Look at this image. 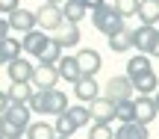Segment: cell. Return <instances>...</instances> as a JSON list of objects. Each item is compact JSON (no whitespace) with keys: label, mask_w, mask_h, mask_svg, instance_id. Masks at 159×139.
Returning a JSON list of instances; mask_svg holds the SVG:
<instances>
[{"label":"cell","mask_w":159,"mask_h":139,"mask_svg":"<svg viewBox=\"0 0 159 139\" xmlns=\"http://www.w3.org/2000/svg\"><path fill=\"white\" fill-rule=\"evenodd\" d=\"M30 110L39 116H62V113H68V95L62 89H35Z\"/></svg>","instance_id":"1"},{"label":"cell","mask_w":159,"mask_h":139,"mask_svg":"<svg viewBox=\"0 0 159 139\" xmlns=\"http://www.w3.org/2000/svg\"><path fill=\"white\" fill-rule=\"evenodd\" d=\"M91 24H94V30H97V33H103V36L109 39L112 33L124 30V15L115 9V3H103L100 9H94V12H91Z\"/></svg>","instance_id":"2"},{"label":"cell","mask_w":159,"mask_h":139,"mask_svg":"<svg viewBox=\"0 0 159 139\" xmlns=\"http://www.w3.org/2000/svg\"><path fill=\"white\" fill-rule=\"evenodd\" d=\"M133 92H136L133 80L127 74H118V77H112V80L106 83V95H103V98H109L112 104H121V101H133Z\"/></svg>","instance_id":"3"},{"label":"cell","mask_w":159,"mask_h":139,"mask_svg":"<svg viewBox=\"0 0 159 139\" xmlns=\"http://www.w3.org/2000/svg\"><path fill=\"white\" fill-rule=\"evenodd\" d=\"M35 18H39V30H59L65 24V15H62V6H53V3H41L35 9Z\"/></svg>","instance_id":"4"},{"label":"cell","mask_w":159,"mask_h":139,"mask_svg":"<svg viewBox=\"0 0 159 139\" xmlns=\"http://www.w3.org/2000/svg\"><path fill=\"white\" fill-rule=\"evenodd\" d=\"M156 41H159V30L156 27H144V24H139V27L133 30V47H136L139 53H144V56L153 53Z\"/></svg>","instance_id":"5"},{"label":"cell","mask_w":159,"mask_h":139,"mask_svg":"<svg viewBox=\"0 0 159 139\" xmlns=\"http://www.w3.org/2000/svg\"><path fill=\"white\" fill-rule=\"evenodd\" d=\"M3 118H9L21 133H27L30 124H33V110H30V104H9V110L3 113Z\"/></svg>","instance_id":"6"},{"label":"cell","mask_w":159,"mask_h":139,"mask_svg":"<svg viewBox=\"0 0 159 139\" xmlns=\"http://www.w3.org/2000/svg\"><path fill=\"white\" fill-rule=\"evenodd\" d=\"M9 27L18 30L21 36H27V33H33V30H39V18H35V12H30V9H15L9 15Z\"/></svg>","instance_id":"7"},{"label":"cell","mask_w":159,"mask_h":139,"mask_svg":"<svg viewBox=\"0 0 159 139\" xmlns=\"http://www.w3.org/2000/svg\"><path fill=\"white\" fill-rule=\"evenodd\" d=\"M77 62H80L83 77H94L97 71L103 68V59H100V53H97L94 47H83V50L77 53Z\"/></svg>","instance_id":"8"},{"label":"cell","mask_w":159,"mask_h":139,"mask_svg":"<svg viewBox=\"0 0 159 139\" xmlns=\"http://www.w3.org/2000/svg\"><path fill=\"white\" fill-rule=\"evenodd\" d=\"M89 113H91V124H109L115 118V104L109 98H97L89 104Z\"/></svg>","instance_id":"9"},{"label":"cell","mask_w":159,"mask_h":139,"mask_svg":"<svg viewBox=\"0 0 159 139\" xmlns=\"http://www.w3.org/2000/svg\"><path fill=\"white\" fill-rule=\"evenodd\" d=\"M6 71H9V80L12 83H33V74H35V65L30 62V59H15V62L6 65Z\"/></svg>","instance_id":"10"},{"label":"cell","mask_w":159,"mask_h":139,"mask_svg":"<svg viewBox=\"0 0 159 139\" xmlns=\"http://www.w3.org/2000/svg\"><path fill=\"white\" fill-rule=\"evenodd\" d=\"M56 83H59L56 65H35V74H33L35 89H56Z\"/></svg>","instance_id":"11"},{"label":"cell","mask_w":159,"mask_h":139,"mask_svg":"<svg viewBox=\"0 0 159 139\" xmlns=\"http://www.w3.org/2000/svg\"><path fill=\"white\" fill-rule=\"evenodd\" d=\"M136 101V122L139 124H150L156 118V101L150 98V95H139V98H133Z\"/></svg>","instance_id":"12"},{"label":"cell","mask_w":159,"mask_h":139,"mask_svg":"<svg viewBox=\"0 0 159 139\" xmlns=\"http://www.w3.org/2000/svg\"><path fill=\"white\" fill-rule=\"evenodd\" d=\"M97 92H100V86H97L94 77H80V80L74 83V95L83 101V104H91V101H97V98H100Z\"/></svg>","instance_id":"13"},{"label":"cell","mask_w":159,"mask_h":139,"mask_svg":"<svg viewBox=\"0 0 159 139\" xmlns=\"http://www.w3.org/2000/svg\"><path fill=\"white\" fill-rule=\"evenodd\" d=\"M150 71H153V65H150V56H144V53H136V56L127 59V77H130L133 83H136L139 77L150 74Z\"/></svg>","instance_id":"14"},{"label":"cell","mask_w":159,"mask_h":139,"mask_svg":"<svg viewBox=\"0 0 159 139\" xmlns=\"http://www.w3.org/2000/svg\"><path fill=\"white\" fill-rule=\"evenodd\" d=\"M47 39H50V36H44V30H33V33L21 36V45H24V50H27V53H33V56L39 59V53L44 50Z\"/></svg>","instance_id":"15"},{"label":"cell","mask_w":159,"mask_h":139,"mask_svg":"<svg viewBox=\"0 0 159 139\" xmlns=\"http://www.w3.org/2000/svg\"><path fill=\"white\" fill-rule=\"evenodd\" d=\"M56 71H59V80H68V83H77L80 77H83L77 56H62V59H59V65H56Z\"/></svg>","instance_id":"16"},{"label":"cell","mask_w":159,"mask_h":139,"mask_svg":"<svg viewBox=\"0 0 159 139\" xmlns=\"http://www.w3.org/2000/svg\"><path fill=\"white\" fill-rule=\"evenodd\" d=\"M65 47L59 45L56 39H47V45H44V50L39 53V65H59V59L65 56Z\"/></svg>","instance_id":"17"},{"label":"cell","mask_w":159,"mask_h":139,"mask_svg":"<svg viewBox=\"0 0 159 139\" xmlns=\"http://www.w3.org/2000/svg\"><path fill=\"white\" fill-rule=\"evenodd\" d=\"M6 92H9V101H12V104H30L33 95H35V86H33V83H12Z\"/></svg>","instance_id":"18"},{"label":"cell","mask_w":159,"mask_h":139,"mask_svg":"<svg viewBox=\"0 0 159 139\" xmlns=\"http://www.w3.org/2000/svg\"><path fill=\"white\" fill-rule=\"evenodd\" d=\"M106 45L112 47L115 53H127V50L133 47V30H127V27H124V30H118V33H112Z\"/></svg>","instance_id":"19"},{"label":"cell","mask_w":159,"mask_h":139,"mask_svg":"<svg viewBox=\"0 0 159 139\" xmlns=\"http://www.w3.org/2000/svg\"><path fill=\"white\" fill-rule=\"evenodd\" d=\"M139 18L144 27H156L159 21V0H142L139 3Z\"/></svg>","instance_id":"20"},{"label":"cell","mask_w":159,"mask_h":139,"mask_svg":"<svg viewBox=\"0 0 159 139\" xmlns=\"http://www.w3.org/2000/svg\"><path fill=\"white\" fill-rule=\"evenodd\" d=\"M53 39H56L62 47H74V45H80V27L77 24H62Z\"/></svg>","instance_id":"21"},{"label":"cell","mask_w":159,"mask_h":139,"mask_svg":"<svg viewBox=\"0 0 159 139\" xmlns=\"http://www.w3.org/2000/svg\"><path fill=\"white\" fill-rule=\"evenodd\" d=\"M85 3H80V0H65L62 3V15H65V24H80L85 18Z\"/></svg>","instance_id":"22"},{"label":"cell","mask_w":159,"mask_h":139,"mask_svg":"<svg viewBox=\"0 0 159 139\" xmlns=\"http://www.w3.org/2000/svg\"><path fill=\"white\" fill-rule=\"evenodd\" d=\"M148 124H139V122H130V124H121L115 130V139H148Z\"/></svg>","instance_id":"23"},{"label":"cell","mask_w":159,"mask_h":139,"mask_svg":"<svg viewBox=\"0 0 159 139\" xmlns=\"http://www.w3.org/2000/svg\"><path fill=\"white\" fill-rule=\"evenodd\" d=\"M0 50H3L6 65H9V62H15V59H21L24 45H21V39H12V36H6V39H0Z\"/></svg>","instance_id":"24"},{"label":"cell","mask_w":159,"mask_h":139,"mask_svg":"<svg viewBox=\"0 0 159 139\" xmlns=\"http://www.w3.org/2000/svg\"><path fill=\"white\" fill-rule=\"evenodd\" d=\"M56 127L53 124H47V122H33L30 124V130H27V139H56Z\"/></svg>","instance_id":"25"},{"label":"cell","mask_w":159,"mask_h":139,"mask_svg":"<svg viewBox=\"0 0 159 139\" xmlns=\"http://www.w3.org/2000/svg\"><path fill=\"white\" fill-rule=\"evenodd\" d=\"M133 86H136L139 95H156V92H159V77H156V71H150V74L139 77Z\"/></svg>","instance_id":"26"},{"label":"cell","mask_w":159,"mask_h":139,"mask_svg":"<svg viewBox=\"0 0 159 139\" xmlns=\"http://www.w3.org/2000/svg\"><path fill=\"white\" fill-rule=\"evenodd\" d=\"M115 122H121V124L136 122V101H121V104H115Z\"/></svg>","instance_id":"27"},{"label":"cell","mask_w":159,"mask_h":139,"mask_svg":"<svg viewBox=\"0 0 159 139\" xmlns=\"http://www.w3.org/2000/svg\"><path fill=\"white\" fill-rule=\"evenodd\" d=\"M68 116H71V122L77 124V130H80V127H85V124H91V113H89V107H83V104L68 107Z\"/></svg>","instance_id":"28"},{"label":"cell","mask_w":159,"mask_h":139,"mask_svg":"<svg viewBox=\"0 0 159 139\" xmlns=\"http://www.w3.org/2000/svg\"><path fill=\"white\" fill-rule=\"evenodd\" d=\"M53 127H56V133H59V136H68V139L77 133V124L71 122V116H68V113L56 116V124H53Z\"/></svg>","instance_id":"29"},{"label":"cell","mask_w":159,"mask_h":139,"mask_svg":"<svg viewBox=\"0 0 159 139\" xmlns=\"http://www.w3.org/2000/svg\"><path fill=\"white\" fill-rule=\"evenodd\" d=\"M139 3H142V0H115V9L124 18H130V15H139Z\"/></svg>","instance_id":"30"},{"label":"cell","mask_w":159,"mask_h":139,"mask_svg":"<svg viewBox=\"0 0 159 139\" xmlns=\"http://www.w3.org/2000/svg\"><path fill=\"white\" fill-rule=\"evenodd\" d=\"M89 139H115V130L109 124H91L89 127Z\"/></svg>","instance_id":"31"},{"label":"cell","mask_w":159,"mask_h":139,"mask_svg":"<svg viewBox=\"0 0 159 139\" xmlns=\"http://www.w3.org/2000/svg\"><path fill=\"white\" fill-rule=\"evenodd\" d=\"M0 133H3V139H21V136H24L21 130H18L9 118H3V116H0Z\"/></svg>","instance_id":"32"},{"label":"cell","mask_w":159,"mask_h":139,"mask_svg":"<svg viewBox=\"0 0 159 139\" xmlns=\"http://www.w3.org/2000/svg\"><path fill=\"white\" fill-rule=\"evenodd\" d=\"M15 9H21V6H18V0H0V12H6V15H12Z\"/></svg>","instance_id":"33"},{"label":"cell","mask_w":159,"mask_h":139,"mask_svg":"<svg viewBox=\"0 0 159 139\" xmlns=\"http://www.w3.org/2000/svg\"><path fill=\"white\" fill-rule=\"evenodd\" d=\"M9 104H12V101H9V92H3V89H0V116L9 110Z\"/></svg>","instance_id":"34"},{"label":"cell","mask_w":159,"mask_h":139,"mask_svg":"<svg viewBox=\"0 0 159 139\" xmlns=\"http://www.w3.org/2000/svg\"><path fill=\"white\" fill-rule=\"evenodd\" d=\"M9 18H0V39H6V36H9Z\"/></svg>","instance_id":"35"},{"label":"cell","mask_w":159,"mask_h":139,"mask_svg":"<svg viewBox=\"0 0 159 139\" xmlns=\"http://www.w3.org/2000/svg\"><path fill=\"white\" fill-rule=\"evenodd\" d=\"M44 3H53V6H62L65 0H44Z\"/></svg>","instance_id":"36"},{"label":"cell","mask_w":159,"mask_h":139,"mask_svg":"<svg viewBox=\"0 0 159 139\" xmlns=\"http://www.w3.org/2000/svg\"><path fill=\"white\" fill-rule=\"evenodd\" d=\"M150 56H159V41H156V47H153V53H150Z\"/></svg>","instance_id":"37"},{"label":"cell","mask_w":159,"mask_h":139,"mask_svg":"<svg viewBox=\"0 0 159 139\" xmlns=\"http://www.w3.org/2000/svg\"><path fill=\"white\" fill-rule=\"evenodd\" d=\"M0 65H6V56H3V50H0Z\"/></svg>","instance_id":"38"},{"label":"cell","mask_w":159,"mask_h":139,"mask_svg":"<svg viewBox=\"0 0 159 139\" xmlns=\"http://www.w3.org/2000/svg\"><path fill=\"white\" fill-rule=\"evenodd\" d=\"M153 101H156V110H159V92H156V95H153Z\"/></svg>","instance_id":"39"},{"label":"cell","mask_w":159,"mask_h":139,"mask_svg":"<svg viewBox=\"0 0 159 139\" xmlns=\"http://www.w3.org/2000/svg\"><path fill=\"white\" fill-rule=\"evenodd\" d=\"M56 139H68V136H56Z\"/></svg>","instance_id":"40"},{"label":"cell","mask_w":159,"mask_h":139,"mask_svg":"<svg viewBox=\"0 0 159 139\" xmlns=\"http://www.w3.org/2000/svg\"><path fill=\"white\" fill-rule=\"evenodd\" d=\"M80 3H85V0H80Z\"/></svg>","instance_id":"41"},{"label":"cell","mask_w":159,"mask_h":139,"mask_svg":"<svg viewBox=\"0 0 159 139\" xmlns=\"http://www.w3.org/2000/svg\"><path fill=\"white\" fill-rule=\"evenodd\" d=\"M0 139H3V133H0Z\"/></svg>","instance_id":"42"}]
</instances>
